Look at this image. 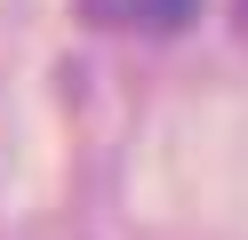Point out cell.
Listing matches in <instances>:
<instances>
[{
	"label": "cell",
	"mask_w": 248,
	"mask_h": 240,
	"mask_svg": "<svg viewBox=\"0 0 248 240\" xmlns=\"http://www.w3.org/2000/svg\"><path fill=\"white\" fill-rule=\"evenodd\" d=\"M192 8L200 0H80V16L104 32H184Z\"/></svg>",
	"instance_id": "obj_1"
},
{
	"label": "cell",
	"mask_w": 248,
	"mask_h": 240,
	"mask_svg": "<svg viewBox=\"0 0 248 240\" xmlns=\"http://www.w3.org/2000/svg\"><path fill=\"white\" fill-rule=\"evenodd\" d=\"M232 24H240V32H248V0H232Z\"/></svg>",
	"instance_id": "obj_2"
}]
</instances>
